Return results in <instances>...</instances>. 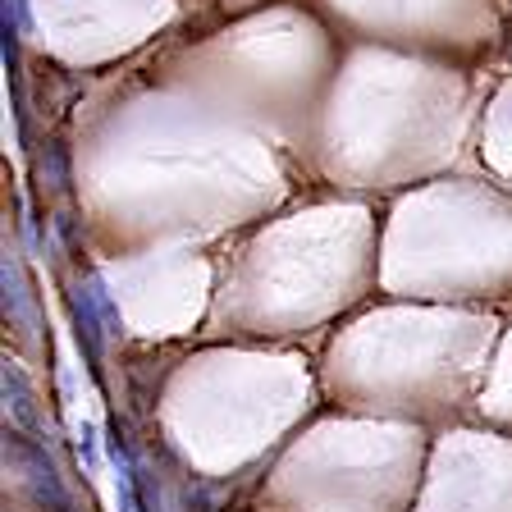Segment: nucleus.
Masks as SVG:
<instances>
[{
    "instance_id": "1",
    "label": "nucleus",
    "mask_w": 512,
    "mask_h": 512,
    "mask_svg": "<svg viewBox=\"0 0 512 512\" xmlns=\"http://www.w3.org/2000/svg\"><path fill=\"white\" fill-rule=\"evenodd\" d=\"M490 348V325H462V320H366L334 343V362H380V366H334L362 398H384L380 407L398 412H444L467 398L471 384L444 375L421 362L480 366Z\"/></svg>"
}]
</instances>
